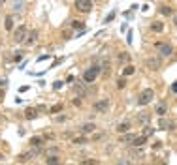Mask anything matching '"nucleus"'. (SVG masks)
<instances>
[{
	"instance_id": "13",
	"label": "nucleus",
	"mask_w": 177,
	"mask_h": 165,
	"mask_svg": "<svg viewBox=\"0 0 177 165\" xmlns=\"http://www.w3.org/2000/svg\"><path fill=\"white\" fill-rule=\"evenodd\" d=\"M4 26H6V30H13V17L12 15H8L4 19Z\"/></svg>"
},
{
	"instance_id": "23",
	"label": "nucleus",
	"mask_w": 177,
	"mask_h": 165,
	"mask_svg": "<svg viewBox=\"0 0 177 165\" xmlns=\"http://www.w3.org/2000/svg\"><path fill=\"white\" fill-rule=\"evenodd\" d=\"M72 28H77V30H83L85 25L81 23V21H72Z\"/></svg>"
},
{
	"instance_id": "7",
	"label": "nucleus",
	"mask_w": 177,
	"mask_h": 165,
	"mask_svg": "<svg viewBox=\"0 0 177 165\" xmlns=\"http://www.w3.org/2000/svg\"><path fill=\"white\" fill-rule=\"evenodd\" d=\"M157 49L160 51V54H162V57H170V54L173 53V47L170 45V43H158V45H157Z\"/></svg>"
},
{
	"instance_id": "4",
	"label": "nucleus",
	"mask_w": 177,
	"mask_h": 165,
	"mask_svg": "<svg viewBox=\"0 0 177 165\" xmlns=\"http://www.w3.org/2000/svg\"><path fill=\"white\" fill-rule=\"evenodd\" d=\"M75 8L79 9L81 13H88L92 9V2L91 0H75Z\"/></svg>"
},
{
	"instance_id": "22",
	"label": "nucleus",
	"mask_w": 177,
	"mask_h": 165,
	"mask_svg": "<svg viewBox=\"0 0 177 165\" xmlns=\"http://www.w3.org/2000/svg\"><path fill=\"white\" fill-rule=\"evenodd\" d=\"M72 143H74V145H83V143H87V139H85L83 135H79V137H74Z\"/></svg>"
},
{
	"instance_id": "24",
	"label": "nucleus",
	"mask_w": 177,
	"mask_h": 165,
	"mask_svg": "<svg viewBox=\"0 0 177 165\" xmlns=\"http://www.w3.org/2000/svg\"><path fill=\"white\" fill-rule=\"evenodd\" d=\"M59 111H62V103H55V105L49 109V113H59Z\"/></svg>"
},
{
	"instance_id": "9",
	"label": "nucleus",
	"mask_w": 177,
	"mask_h": 165,
	"mask_svg": "<svg viewBox=\"0 0 177 165\" xmlns=\"http://www.w3.org/2000/svg\"><path fill=\"white\" fill-rule=\"evenodd\" d=\"M96 129V124L94 122H87L81 126V133H92V131Z\"/></svg>"
},
{
	"instance_id": "31",
	"label": "nucleus",
	"mask_w": 177,
	"mask_h": 165,
	"mask_svg": "<svg viewBox=\"0 0 177 165\" xmlns=\"http://www.w3.org/2000/svg\"><path fill=\"white\" fill-rule=\"evenodd\" d=\"M70 36H72V32H70V30H66V32H64V38H66V40H70Z\"/></svg>"
},
{
	"instance_id": "28",
	"label": "nucleus",
	"mask_w": 177,
	"mask_h": 165,
	"mask_svg": "<svg viewBox=\"0 0 177 165\" xmlns=\"http://www.w3.org/2000/svg\"><path fill=\"white\" fill-rule=\"evenodd\" d=\"M117 86H119V88H125V86H126V79H125V77H121V79L117 81Z\"/></svg>"
},
{
	"instance_id": "29",
	"label": "nucleus",
	"mask_w": 177,
	"mask_h": 165,
	"mask_svg": "<svg viewBox=\"0 0 177 165\" xmlns=\"http://www.w3.org/2000/svg\"><path fill=\"white\" fill-rule=\"evenodd\" d=\"M151 133H153V129H151V128H145V131H143V137H149Z\"/></svg>"
},
{
	"instance_id": "11",
	"label": "nucleus",
	"mask_w": 177,
	"mask_h": 165,
	"mask_svg": "<svg viewBox=\"0 0 177 165\" xmlns=\"http://www.w3.org/2000/svg\"><path fill=\"white\" fill-rule=\"evenodd\" d=\"M132 141H134V143H132L134 146H143V145H145V141H147V137H143V135H139V137H138V135H136Z\"/></svg>"
},
{
	"instance_id": "6",
	"label": "nucleus",
	"mask_w": 177,
	"mask_h": 165,
	"mask_svg": "<svg viewBox=\"0 0 177 165\" xmlns=\"http://www.w3.org/2000/svg\"><path fill=\"white\" fill-rule=\"evenodd\" d=\"M92 107H94V111H96V113H106V111H107V107H109V100H107V98H106V100H98Z\"/></svg>"
},
{
	"instance_id": "20",
	"label": "nucleus",
	"mask_w": 177,
	"mask_h": 165,
	"mask_svg": "<svg viewBox=\"0 0 177 165\" xmlns=\"http://www.w3.org/2000/svg\"><path fill=\"white\" fill-rule=\"evenodd\" d=\"M45 165H62V163H60V160L57 156H51V158H47V163Z\"/></svg>"
},
{
	"instance_id": "34",
	"label": "nucleus",
	"mask_w": 177,
	"mask_h": 165,
	"mask_svg": "<svg viewBox=\"0 0 177 165\" xmlns=\"http://www.w3.org/2000/svg\"><path fill=\"white\" fill-rule=\"evenodd\" d=\"M0 2H6V0H0Z\"/></svg>"
},
{
	"instance_id": "35",
	"label": "nucleus",
	"mask_w": 177,
	"mask_h": 165,
	"mask_svg": "<svg viewBox=\"0 0 177 165\" xmlns=\"http://www.w3.org/2000/svg\"><path fill=\"white\" fill-rule=\"evenodd\" d=\"M0 160H2V156H0Z\"/></svg>"
},
{
	"instance_id": "2",
	"label": "nucleus",
	"mask_w": 177,
	"mask_h": 165,
	"mask_svg": "<svg viewBox=\"0 0 177 165\" xmlns=\"http://www.w3.org/2000/svg\"><path fill=\"white\" fill-rule=\"evenodd\" d=\"M98 73H100V66H92V68H88L85 73H83V81L85 83H94Z\"/></svg>"
},
{
	"instance_id": "3",
	"label": "nucleus",
	"mask_w": 177,
	"mask_h": 165,
	"mask_svg": "<svg viewBox=\"0 0 177 165\" xmlns=\"http://www.w3.org/2000/svg\"><path fill=\"white\" fill-rule=\"evenodd\" d=\"M27 36H28L27 26H17V30L13 32V41H15V43H25Z\"/></svg>"
},
{
	"instance_id": "30",
	"label": "nucleus",
	"mask_w": 177,
	"mask_h": 165,
	"mask_svg": "<svg viewBox=\"0 0 177 165\" xmlns=\"http://www.w3.org/2000/svg\"><path fill=\"white\" fill-rule=\"evenodd\" d=\"M15 12H21V0H15Z\"/></svg>"
},
{
	"instance_id": "21",
	"label": "nucleus",
	"mask_w": 177,
	"mask_h": 165,
	"mask_svg": "<svg viewBox=\"0 0 177 165\" xmlns=\"http://www.w3.org/2000/svg\"><path fill=\"white\" fill-rule=\"evenodd\" d=\"M134 71H136V68H134V66H126V68L123 70V75H125V77H128V75H134Z\"/></svg>"
},
{
	"instance_id": "8",
	"label": "nucleus",
	"mask_w": 177,
	"mask_h": 165,
	"mask_svg": "<svg viewBox=\"0 0 177 165\" xmlns=\"http://www.w3.org/2000/svg\"><path fill=\"white\" fill-rule=\"evenodd\" d=\"M173 126H175V124L170 122V120H166L164 116L158 120V128H160V129H173Z\"/></svg>"
},
{
	"instance_id": "32",
	"label": "nucleus",
	"mask_w": 177,
	"mask_h": 165,
	"mask_svg": "<svg viewBox=\"0 0 177 165\" xmlns=\"http://www.w3.org/2000/svg\"><path fill=\"white\" fill-rule=\"evenodd\" d=\"M64 120H66V116L62 115V116H57V122H64Z\"/></svg>"
},
{
	"instance_id": "25",
	"label": "nucleus",
	"mask_w": 177,
	"mask_h": 165,
	"mask_svg": "<svg viewBox=\"0 0 177 165\" xmlns=\"http://www.w3.org/2000/svg\"><path fill=\"white\" fill-rule=\"evenodd\" d=\"M134 137H136V135H132V133H128V135H123V137L119 139V143H128V141H132Z\"/></svg>"
},
{
	"instance_id": "26",
	"label": "nucleus",
	"mask_w": 177,
	"mask_h": 165,
	"mask_svg": "<svg viewBox=\"0 0 177 165\" xmlns=\"http://www.w3.org/2000/svg\"><path fill=\"white\" fill-rule=\"evenodd\" d=\"M74 90H75L77 94H79V96H85V94H87V92H85V88H83L81 84H75V86H74Z\"/></svg>"
},
{
	"instance_id": "1",
	"label": "nucleus",
	"mask_w": 177,
	"mask_h": 165,
	"mask_svg": "<svg viewBox=\"0 0 177 165\" xmlns=\"http://www.w3.org/2000/svg\"><path fill=\"white\" fill-rule=\"evenodd\" d=\"M153 98H154L153 88H145V90H141V92H139V96H138V105H139V107H143V105L151 103V101H153Z\"/></svg>"
},
{
	"instance_id": "5",
	"label": "nucleus",
	"mask_w": 177,
	"mask_h": 165,
	"mask_svg": "<svg viewBox=\"0 0 177 165\" xmlns=\"http://www.w3.org/2000/svg\"><path fill=\"white\" fill-rule=\"evenodd\" d=\"M145 66L149 70H160L162 68V62H160V58H157V57H149L147 60H145Z\"/></svg>"
},
{
	"instance_id": "14",
	"label": "nucleus",
	"mask_w": 177,
	"mask_h": 165,
	"mask_svg": "<svg viewBox=\"0 0 177 165\" xmlns=\"http://www.w3.org/2000/svg\"><path fill=\"white\" fill-rule=\"evenodd\" d=\"M25 116H27L28 120H34V118L38 116V111H36V109H27V111H25Z\"/></svg>"
},
{
	"instance_id": "10",
	"label": "nucleus",
	"mask_w": 177,
	"mask_h": 165,
	"mask_svg": "<svg viewBox=\"0 0 177 165\" xmlns=\"http://www.w3.org/2000/svg\"><path fill=\"white\" fill-rule=\"evenodd\" d=\"M36 40H38V30H32L30 34L27 36V40H25V43H28V45H32V43H36Z\"/></svg>"
},
{
	"instance_id": "19",
	"label": "nucleus",
	"mask_w": 177,
	"mask_h": 165,
	"mask_svg": "<svg viewBox=\"0 0 177 165\" xmlns=\"http://www.w3.org/2000/svg\"><path fill=\"white\" fill-rule=\"evenodd\" d=\"M160 13H162V15H172V13H173V8H172V6H162V8H160Z\"/></svg>"
},
{
	"instance_id": "12",
	"label": "nucleus",
	"mask_w": 177,
	"mask_h": 165,
	"mask_svg": "<svg viewBox=\"0 0 177 165\" xmlns=\"http://www.w3.org/2000/svg\"><path fill=\"white\" fill-rule=\"evenodd\" d=\"M151 30H153V32H162V30H164V23H160V21H154V23L151 25Z\"/></svg>"
},
{
	"instance_id": "27",
	"label": "nucleus",
	"mask_w": 177,
	"mask_h": 165,
	"mask_svg": "<svg viewBox=\"0 0 177 165\" xmlns=\"http://www.w3.org/2000/svg\"><path fill=\"white\" fill-rule=\"evenodd\" d=\"M119 60H121V62H128V60H130V54L121 53V54H119Z\"/></svg>"
},
{
	"instance_id": "33",
	"label": "nucleus",
	"mask_w": 177,
	"mask_h": 165,
	"mask_svg": "<svg viewBox=\"0 0 177 165\" xmlns=\"http://www.w3.org/2000/svg\"><path fill=\"white\" fill-rule=\"evenodd\" d=\"M4 83H6V81H4V79H0V86H2V84H4Z\"/></svg>"
},
{
	"instance_id": "16",
	"label": "nucleus",
	"mask_w": 177,
	"mask_h": 165,
	"mask_svg": "<svg viewBox=\"0 0 177 165\" xmlns=\"http://www.w3.org/2000/svg\"><path fill=\"white\" fill-rule=\"evenodd\" d=\"M79 165H98V160H92V158H85L79 161Z\"/></svg>"
},
{
	"instance_id": "15",
	"label": "nucleus",
	"mask_w": 177,
	"mask_h": 165,
	"mask_svg": "<svg viewBox=\"0 0 177 165\" xmlns=\"http://www.w3.org/2000/svg\"><path fill=\"white\" fill-rule=\"evenodd\" d=\"M42 143H43L42 137H32V139H30V145L34 146V148H40V146H42Z\"/></svg>"
},
{
	"instance_id": "18",
	"label": "nucleus",
	"mask_w": 177,
	"mask_h": 165,
	"mask_svg": "<svg viewBox=\"0 0 177 165\" xmlns=\"http://www.w3.org/2000/svg\"><path fill=\"white\" fill-rule=\"evenodd\" d=\"M128 128H130V124H128V122H123V124L117 126V131H119V133H126Z\"/></svg>"
},
{
	"instance_id": "17",
	"label": "nucleus",
	"mask_w": 177,
	"mask_h": 165,
	"mask_svg": "<svg viewBox=\"0 0 177 165\" xmlns=\"http://www.w3.org/2000/svg\"><path fill=\"white\" fill-rule=\"evenodd\" d=\"M157 113H158L160 116H164L166 113H168V107H166V103H158V107H157Z\"/></svg>"
}]
</instances>
